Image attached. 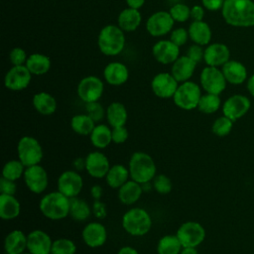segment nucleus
Wrapping results in <instances>:
<instances>
[{
    "label": "nucleus",
    "mask_w": 254,
    "mask_h": 254,
    "mask_svg": "<svg viewBox=\"0 0 254 254\" xmlns=\"http://www.w3.org/2000/svg\"><path fill=\"white\" fill-rule=\"evenodd\" d=\"M142 185V189H143V191H149L152 190L153 188V184H151V182H148V183H144V184H141Z\"/></svg>",
    "instance_id": "nucleus-59"
},
{
    "label": "nucleus",
    "mask_w": 254,
    "mask_h": 254,
    "mask_svg": "<svg viewBox=\"0 0 254 254\" xmlns=\"http://www.w3.org/2000/svg\"><path fill=\"white\" fill-rule=\"evenodd\" d=\"M92 212V208L89 204L82 198L78 196L70 198L69 205V216L76 221H84L86 220Z\"/></svg>",
    "instance_id": "nucleus-36"
},
{
    "label": "nucleus",
    "mask_w": 254,
    "mask_h": 254,
    "mask_svg": "<svg viewBox=\"0 0 254 254\" xmlns=\"http://www.w3.org/2000/svg\"><path fill=\"white\" fill-rule=\"evenodd\" d=\"M57 184L59 191L68 198H72L80 193L83 187V180L75 170H67L60 175Z\"/></svg>",
    "instance_id": "nucleus-12"
},
{
    "label": "nucleus",
    "mask_w": 254,
    "mask_h": 254,
    "mask_svg": "<svg viewBox=\"0 0 254 254\" xmlns=\"http://www.w3.org/2000/svg\"><path fill=\"white\" fill-rule=\"evenodd\" d=\"M247 90L254 97V74L247 79Z\"/></svg>",
    "instance_id": "nucleus-57"
},
{
    "label": "nucleus",
    "mask_w": 254,
    "mask_h": 254,
    "mask_svg": "<svg viewBox=\"0 0 254 254\" xmlns=\"http://www.w3.org/2000/svg\"><path fill=\"white\" fill-rule=\"evenodd\" d=\"M143 192L141 184L133 180H128L118 189V198L123 204L131 205L139 200Z\"/></svg>",
    "instance_id": "nucleus-25"
},
{
    "label": "nucleus",
    "mask_w": 254,
    "mask_h": 254,
    "mask_svg": "<svg viewBox=\"0 0 254 254\" xmlns=\"http://www.w3.org/2000/svg\"><path fill=\"white\" fill-rule=\"evenodd\" d=\"M85 110L86 114H88L95 123L100 122L103 119V117L106 116V110H104L103 106L98 101L86 103Z\"/></svg>",
    "instance_id": "nucleus-44"
},
{
    "label": "nucleus",
    "mask_w": 254,
    "mask_h": 254,
    "mask_svg": "<svg viewBox=\"0 0 254 254\" xmlns=\"http://www.w3.org/2000/svg\"><path fill=\"white\" fill-rule=\"evenodd\" d=\"M91 208H92V213L96 218L102 219L107 215L106 205L101 200H94Z\"/></svg>",
    "instance_id": "nucleus-50"
},
{
    "label": "nucleus",
    "mask_w": 254,
    "mask_h": 254,
    "mask_svg": "<svg viewBox=\"0 0 254 254\" xmlns=\"http://www.w3.org/2000/svg\"><path fill=\"white\" fill-rule=\"evenodd\" d=\"M178 86V80L169 72H160L156 74L151 81L152 91L160 98L173 97Z\"/></svg>",
    "instance_id": "nucleus-16"
},
{
    "label": "nucleus",
    "mask_w": 254,
    "mask_h": 254,
    "mask_svg": "<svg viewBox=\"0 0 254 254\" xmlns=\"http://www.w3.org/2000/svg\"><path fill=\"white\" fill-rule=\"evenodd\" d=\"M18 159L27 167L40 164L44 152L40 142L32 136H23L17 144Z\"/></svg>",
    "instance_id": "nucleus-7"
},
{
    "label": "nucleus",
    "mask_w": 254,
    "mask_h": 254,
    "mask_svg": "<svg viewBox=\"0 0 254 254\" xmlns=\"http://www.w3.org/2000/svg\"><path fill=\"white\" fill-rule=\"evenodd\" d=\"M72 166L74 168V170L76 172H82V171H85L86 169V161H85V158H76L73 160L72 162Z\"/></svg>",
    "instance_id": "nucleus-53"
},
{
    "label": "nucleus",
    "mask_w": 254,
    "mask_h": 254,
    "mask_svg": "<svg viewBox=\"0 0 254 254\" xmlns=\"http://www.w3.org/2000/svg\"><path fill=\"white\" fill-rule=\"evenodd\" d=\"M183 246L176 234H167L161 237L157 244L158 254H180Z\"/></svg>",
    "instance_id": "nucleus-37"
},
{
    "label": "nucleus",
    "mask_w": 254,
    "mask_h": 254,
    "mask_svg": "<svg viewBox=\"0 0 254 254\" xmlns=\"http://www.w3.org/2000/svg\"><path fill=\"white\" fill-rule=\"evenodd\" d=\"M220 105H221V100L219 95L212 94V93H205L201 95L197 105V109L201 113L212 114L220 108Z\"/></svg>",
    "instance_id": "nucleus-38"
},
{
    "label": "nucleus",
    "mask_w": 254,
    "mask_h": 254,
    "mask_svg": "<svg viewBox=\"0 0 254 254\" xmlns=\"http://www.w3.org/2000/svg\"><path fill=\"white\" fill-rule=\"evenodd\" d=\"M21 254H32V253H30V252L28 251V252H23V253H21Z\"/></svg>",
    "instance_id": "nucleus-60"
},
{
    "label": "nucleus",
    "mask_w": 254,
    "mask_h": 254,
    "mask_svg": "<svg viewBox=\"0 0 254 254\" xmlns=\"http://www.w3.org/2000/svg\"><path fill=\"white\" fill-rule=\"evenodd\" d=\"M21 204L12 194H0V217L3 220H12L19 216Z\"/></svg>",
    "instance_id": "nucleus-28"
},
{
    "label": "nucleus",
    "mask_w": 254,
    "mask_h": 254,
    "mask_svg": "<svg viewBox=\"0 0 254 254\" xmlns=\"http://www.w3.org/2000/svg\"><path fill=\"white\" fill-rule=\"evenodd\" d=\"M76 245L68 238H59L53 241L51 254H75Z\"/></svg>",
    "instance_id": "nucleus-41"
},
{
    "label": "nucleus",
    "mask_w": 254,
    "mask_h": 254,
    "mask_svg": "<svg viewBox=\"0 0 254 254\" xmlns=\"http://www.w3.org/2000/svg\"><path fill=\"white\" fill-rule=\"evenodd\" d=\"M128 169L131 180L144 184L153 181L156 176L157 167L153 158L145 152H135L131 155Z\"/></svg>",
    "instance_id": "nucleus-3"
},
{
    "label": "nucleus",
    "mask_w": 254,
    "mask_h": 254,
    "mask_svg": "<svg viewBox=\"0 0 254 254\" xmlns=\"http://www.w3.org/2000/svg\"><path fill=\"white\" fill-rule=\"evenodd\" d=\"M81 237L85 245L90 248H97L106 242L107 230L102 223L92 221L83 227Z\"/></svg>",
    "instance_id": "nucleus-17"
},
{
    "label": "nucleus",
    "mask_w": 254,
    "mask_h": 254,
    "mask_svg": "<svg viewBox=\"0 0 254 254\" xmlns=\"http://www.w3.org/2000/svg\"><path fill=\"white\" fill-rule=\"evenodd\" d=\"M202 6L209 11H218L222 9L224 0H201Z\"/></svg>",
    "instance_id": "nucleus-51"
},
{
    "label": "nucleus",
    "mask_w": 254,
    "mask_h": 254,
    "mask_svg": "<svg viewBox=\"0 0 254 254\" xmlns=\"http://www.w3.org/2000/svg\"><path fill=\"white\" fill-rule=\"evenodd\" d=\"M17 190V185L15 181H11L1 177L0 179V192L2 194H12L14 195Z\"/></svg>",
    "instance_id": "nucleus-48"
},
{
    "label": "nucleus",
    "mask_w": 254,
    "mask_h": 254,
    "mask_svg": "<svg viewBox=\"0 0 254 254\" xmlns=\"http://www.w3.org/2000/svg\"><path fill=\"white\" fill-rule=\"evenodd\" d=\"M232 127H233V121L228 117L222 115L220 117H217L213 121L211 125V131L214 135L218 137H224L231 132Z\"/></svg>",
    "instance_id": "nucleus-40"
},
{
    "label": "nucleus",
    "mask_w": 254,
    "mask_h": 254,
    "mask_svg": "<svg viewBox=\"0 0 254 254\" xmlns=\"http://www.w3.org/2000/svg\"><path fill=\"white\" fill-rule=\"evenodd\" d=\"M221 14L224 21L238 28L254 26V1L253 0H224Z\"/></svg>",
    "instance_id": "nucleus-1"
},
{
    "label": "nucleus",
    "mask_w": 254,
    "mask_h": 254,
    "mask_svg": "<svg viewBox=\"0 0 254 254\" xmlns=\"http://www.w3.org/2000/svg\"><path fill=\"white\" fill-rule=\"evenodd\" d=\"M69 205L70 198L59 190L45 194L39 202L42 214L51 220H61L68 216Z\"/></svg>",
    "instance_id": "nucleus-2"
},
{
    "label": "nucleus",
    "mask_w": 254,
    "mask_h": 254,
    "mask_svg": "<svg viewBox=\"0 0 254 254\" xmlns=\"http://www.w3.org/2000/svg\"><path fill=\"white\" fill-rule=\"evenodd\" d=\"M33 106L42 115H52L57 110V100L56 98L45 91L36 93L32 99Z\"/></svg>",
    "instance_id": "nucleus-29"
},
{
    "label": "nucleus",
    "mask_w": 254,
    "mask_h": 254,
    "mask_svg": "<svg viewBox=\"0 0 254 254\" xmlns=\"http://www.w3.org/2000/svg\"><path fill=\"white\" fill-rule=\"evenodd\" d=\"M174 23L175 20L171 16L170 12L158 11L148 18L146 22V29L151 36L161 37L173 31Z\"/></svg>",
    "instance_id": "nucleus-13"
},
{
    "label": "nucleus",
    "mask_w": 254,
    "mask_h": 254,
    "mask_svg": "<svg viewBox=\"0 0 254 254\" xmlns=\"http://www.w3.org/2000/svg\"><path fill=\"white\" fill-rule=\"evenodd\" d=\"M189 37V31H187L185 28H177L171 32L170 40L177 46L181 47L187 43Z\"/></svg>",
    "instance_id": "nucleus-45"
},
{
    "label": "nucleus",
    "mask_w": 254,
    "mask_h": 254,
    "mask_svg": "<svg viewBox=\"0 0 254 254\" xmlns=\"http://www.w3.org/2000/svg\"><path fill=\"white\" fill-rule=\"evenodd\" d=\"M130 178L129 169L122 164H115L110 167L105 176V181L108 187L112 189H119Z\"/></svg>",
    "instance_id": "nucleus-32"
},
{
    "label": "nucleus",
    "mask_w": 254,
    "mask_h": 254,
    "mask_svg": "<svg viewBox=\"0 0 254 254\" xmlns=\"http://www.w3.org/2000/svg\"><path fill=\"white\" fill-rule=\"evenodd\" d=\"M142 17L141 13L137 9L126 8L122 10L118 16L117 22L118 26L124 32H133L135 31L141 24Z\"/></svg>",
    "instance_id": "nucleus-30"
},
{
    "label": "nucleus",
    "mask_w": 254,
    "mask_h": 254,
    "mask_svg": "<svg viewBox=\"0 0 254 254\" xmlns=\"http://www.w3.org/2000/svg\"><path fill=\"white\" fill-rule=\"evenodd\" d=\"M103 193V190L99 185H94L90 189V194L94 200H100Z\"/></svg>",
    "instance_id": "nucleus-54"
},
{
    "label": "nucleus",
    "mask_w": 254,
    "mask_h": 254,
    "mask_svg": "<svg viewBox=\"0 0 254 254\" xmlns=\"http://www.w3.org/2000/svg\"><path fill=\"white\" fill-rule=\"evenodd\" d=\"M86 169L87 174L95 179L105 178L107 172L110 169V163L106 155L100 151L90 152L86 157Z\"/></svg>",
    "instance_id": "nucleus-18"
},
{
    "label": "nucleus",
    "mask_w": 254,
    "mask_h": 254,
    "mask_svg": "<svg viewBox=\"0 0 254 254\" xmlns=\"http://www.w3.org/2000/svg\"><path fill=\"white\" fill-rule=\"evenodd\" d=\"M122 227L131 236L146 235L152 227L150 213L142 207H132L122 216Z\"/></svg>",
    "instance_id": "nucleus-4"
},
{
    "label": "nucleus",
    "mask_w": 254,
    "mask_h": 254,
    "mask_svg": "<svg viewBox=\"0 0 254 254\" xmlns=\"http://www.w3.org/2000/svg\"><path fill=\"white\" fill-rule=\"evenodd\" d=\"M180 254H198L196 247H183Z\"/></svg>",
    "instance_id": "nucleus-58"
},
{
    "label": "nucleus",
    "mask_w": 254,
    "mask_h": 254,
    "mask_svg": "<svg viewBox=\"0 0 254 254\" xmlns=\"http://www.w3.org/2000/svg\"><path fill=\"white\" fill-rule=\"evenodd\" d=\"M9 59L13 65H23L26 64L28 57L26 55V52L22 48L17 47L11 50Z\"/></svg>",
    "instance_id": "nucleus-46"
},
{
    "label": "nucleus",
    "mask_w": 254,
    "mask_h": 254,
    "mask_svg": "<svg viewBox=\"0 0 254 254\" xmlns=\"http://www.w3.org/2000/svg\"><path fill=\"white\" fill-rule=\"evenodd\" d=\"M126 3L129 8L139 10L145 3V0H126Z\"/></svg>",
    "instance_id": "nucleus-55"
},
{
    "label": "nucleus",
    "mask_w": 254,
    "mask_h": 254,
    "mask_svg": "<svg viewBox=\"0 0 254 254\" xmlns=\"http://www.w3.org/2000/svg\"><path fill=\"white\" fill-rule=\"evenodd\" d=\"M5 254H8V253H5Z\"/></svg>",
    "instance_id": "nucleus-61"
},
{
    "label": "nucleus",
    "mask_w": 254,
    "mask_h": 254,
    "mask_svg": "<svg viewBox=\"0 0 254 254\" xmlns=\"http://www.w3.org/2000/svg\"><path fill=\"white\" fill-rule=\"evenodd\" d=\"M24 182L30 191L40 194L44 192L49 185L47 171L40 165L27 167L24 172Z\"/></svg>",
    "instance_id": "nucleus-11"
},
{
    "label": "nucleus",
    "mask_w": 254,
    "mask_h": 254,
    "mask_svg": "<svg viewBox=\"0 0 254 254\" xmlns=\"http://www.w3.org/2000/svg\"><path fill=\"white\" fill-rule=\"evenodd\" d=\"M26 167L23 165V163L17 159V160H10L5 163L2 169V177L11 181H17L21 179L24 176Z\"/></svg>",
    "instance_id": "nucleus-39"
},
{
    "label": "nucleus",
    "mask_w": 254,
    "mask_h": 254,
    "mask_svg": "<svg viewBox=\"0 0 254 254\" xmlns=\"http://www.w3.org/2000/svg\"><path fill=\"white\" fill-rule=\"evenodd\" d=\"M153 189L160 194H168L173 189L172 181L164 174L156 175L153 179Z\"/></svg>",
    "instance_id": "nucleus-42"
},
{
    "label": "nucleus",
    "mask_w": 254,
    "mask_h": 254,
    "mask_svg": "<svg viewBox=\"0 0 254 254\" xmlns=\"http://www.w3.org/2000/svg\"><path fill=\"white\" fill-rule=\"evenodd\" d=\"M104 91L103 81L94 75L83 77L77 84L78 97L85 103L98 101Z\"/></svg>",
    "instance_id": "nucleus-10"
},
{
    "label": "nucleus",
    "mask_w": 254,
    "mask_h": 254,
    "mask_svg": "<svg viewBox=\"0 0 254 254\" xmlns=\"http://www.w3.org/2000/svg\"><path fill=\"white\" fill-rule=\"evenodd\" d=\"M103 76L110 85H121L125 83L129 77L128 67L119 62L109 63L103 70Z\"/></svg>",
    "instance_id": "nucleus-23"
},
{
    "label": "nucleus",
    "mask_w": 254,
    "mask_h": 254,
    "mask_svg": "<svg viewBox=\"0 0 254 254\" xmlns=\"http://www.w3.org/2000/svg\"><path fill=\"white\" fill-rule=\"evenodd\" d=\"M221 67L226 81L231 84L238 85L247 79V69L245 65L238 61L229 60Z\"/></svg>",
    "instance_id": "nucleus-24"
},
{
    "label": "nucleus",
    "mask_w": 254,
    "mask_h": 254,
    "mask_svg": "<svg viewBox=\"0 0 254 254\" xmlns=\"http://www.w3.org/2000/svg\"><path fill=\"white\" fill-rule=\"evenodd\" d=\"M201 90L197 83L188 80L179 84L174 96V103L183 110H192L197 108L201 97Z\"/></svg>",
    "instance_id": "nucleus-6"
},
{
    "label": "nucleus",
    "mask_w": 254,
    "mask_h": 254,
    "mask_svg": "<svg viewBox=\"0 0 254 254\" xmlns=\"http://www.w3.org/2000/svg\"><path fill=\"white\" fill-rule=\"evenodd\" d=\"M27 249V235L19 229L9 232L4 239V250L8 254H21Z\"/></svg>",
    "instance_id": "nucleus-26"
},
{
    "label": "nucleus",
    "mask_w": 254,
    "mask_h": 254,
    "mask_svg": "<svg viewBox=\"0 0 254 254\" xmlns=\"http://www.w3.org/2000/svg\"><path fill=\"white\" fill-rule=\"evenodd\" d=\"M187 56L190 57L191 60H193L195 63L200 62L201 60H203V56H204V50L202 49V46L193 44L192 46H190L188 51H187Z\"/></svg>",
    "instance_id": "nucleus-49"
},
{
    "label": "nucleus",
    "mask_w": 254,
    "mask_h": 254,
    "mask_svg": "<svg viewBox=\"0 0 254 254\" xmlns=\"http://www.w3.org/2000/svg\"><path fill=\"white\" fill-rule=\"evenodd\" d=\"M250 99L242 94L229 96L222 104V113L233 122L243 117L250 109Z\"/></svg>",
    "instance_id": "nucleus-15"
},
{
    "label": "nucleus",
    "mask_w": 254,
    "mask_h": 254,
    "mask_svg": "<svg viewBox=\"0 0 254 254\" xmlns=\"http://www.w3.org/2000/svg\"><path fill=\"white\" fill-rule=\"evenodd\" d=\"M32 79V73L28 67L23 65H13L5 74L4 85L13 91H20L28 87Z\"/></svg>",
    "instance_id": "nucleus-14"
},
{
    "label": "nucleus",
    "mask_w": 254,
    "mask_h": 254,
    "mask_svg": "<svg viewBox=\"0 0 254 254\" xmlns=\"http://www.w3.org/2000/svg\"><path fill=\"white\" fill-rule=\"evenodd\" d=\"M230 51L228 47L221 43H213L207 45L204 49L203 61L206 65L209 66H222L225 63L229 61Z\"/></svg>",
    "instance_id": "nucleus-21"
},
{
    "label": "nucleus",
    "mask_w": 254,
    "mask_h": 254,
    "mask_svg": "<svg viewBox=\"0 0 254 254\" xmlns=\"http://www.w3.org/2000/svg\"><path fill=\"white\" fill-rule=\"evenodd\" d=\"M204 7L200 5H193L190 8V18L193 21H202L204 16Z\"/></svg>",
    "instance_id": "nucleus-52"
},
{
    "label": "nucleus",
    "mask_w": 254,
    "mask_h": 254,
    "mask_svg": "<svg viewBox=\"0 0 254 254\" xmlns=\"http://www.w3.org/2000/svg\"><path fill=\"white\" fill-rule=\"evenodd\" d=\"M197 63L190 57L181 56L172 64L171 73L178 80V82L188 81L193 74Z\"/></svg>",
    "instance_id": "nucleus-22"
},
{
    "label": "nucleus",
    "mask_w": 254,
    "mask_h": 254,
    "mask_svg": "<svg viewBox=\"0 0 254 254\" xmlns=\"http://www.w3.org/2000/svg\"><path fill=\"white\" fill-rule=\"evenodd\" d=\"M106 119L111 127L125 126L128 119V113L125 105L117 101L110 103L106 108Z\"/></svg>",
    "instance_id": "nucleus-31"
},
{
    "label": "nucleus",
    "mask_w": 254,
    "mask_h": 254,
    "mask_svg": "<svg viewBox=\"0 0 254 254\" xmlns=\"http://www.w3.org/2000/svg\"><path fill=\"white\" fill-rule=\"evenodd\" d=\"M111 135H112V142L115 144H122L127 141L129 133L125 126H118V127H112L111 129Z\"/></svg>",
    "instance_id": "nucleus-47"
},
{
    "label": "nucleus",
    "mask_w": 254,
    "mask_h": 254,
    "mask_svg": "<svg viewBox=\"0 0 254 254\" xmlns=\"http://www.w3.org/2000/svg\"><path fill=\"white\" fill-rule=\"evenodd\" d=\"M117 254H139V252L132 246H123L118 250Z\"/></svg>",
    "instance_id": "nucleus-56"
},
{
    "label": "nucleus",
    "mask_w": 254,
    "mask_h": 254,
    "mask_svg": "<svg viewBox=\"0 0 254 254\" xmlns=\"http://www.w3.org/2000/svg\"><path fill=\"white\" fill-rule=\"evenodd\" d=\"M176 235L183 247H197L205 238V229L196 221H186L179 226Z\"/></svg>",
    "instance_id": "nucleus-8"
},
{
    "label": "nucleus",
    "mask_w": 254,
    "mask_h": 254,
    "mask_svg": "<svg viewBox=\"0 0 254 254\" xmlns=\"http://www.w3.org/2000/svg\"><path fill=\"white\" fill-rule=\"evenodd\" d=\"M169 12L176 22H186L190 18V8L183 3L173 5Z\"/></svg>",
    "instance_id": "nucleus-43"
},
{
    "label": "nucleus",
    "mask_w": 254,
    "mask_h": 254,
    "mask_svg": "<svg viewBox=\"0 0 254 254\" xmlns=\"http://www.w3.org/2000/svg\"><path fill=\"white\" fill-rule=\"evenodd\" d=\"M53 240L50 235L40 229L27 234V250L32 254H51Z\"/></svg>",
    "instance_id": "nucleus-19"
},
{
    "label": "nucleus",
    "mask_w": 254,
    "mask_h": 254,
    "mask_svg": "<svg viewBox=\"0 0 254 254\" xmlns=\"http://www.w3.org/2000/svg\"><path fill=\"white\" fill-rule=\"evenodd\" d=\"M188 31L190 40L196 45L203 47L211 40V29L204 21H192Z\"/></svg>",
    "instance_id": "nucleus-27"
},
{
    "label": "nucleus",
    "mask_w": 254,
    "mask_h": 254,
    "mask_svg": "<svg viewBox=\"0 0 254 254\" xmlns=\"http://www.w3.org/2000/svg\"><path fill=\"white\" fill-rule=\"evenodd\" d=\"M200 85L206 93L219 95L226 87V79L221 69L215 66H205L199 76Z\"/></svg>",
    "instance_id": "nucleus-9"
},
{
    "label": "nucleus",
    "mask_w": 254,
    "mask_h": 254,
    "mask_svg": "<svg viewBox=\"0 0 254 254\" xmlns=\"http://www.w3.org/2000/svg\"><path fill=\"white\" fill-rule=\"evenodd\" d=\"M95 122L88 114H76L70 119V127L74 133L87 136L90 135L95 127Z\"/></svg>",
    "instance_id": "nucleus-35"
},
{
    "label": "nucleus",
    "mask_w": 254,
    "mask_h": 254,
    "mask_svg": "<svg viewBox=\"0 0 254 254\" xmlns=\"http://www.w3.org/2000/svg\"><path fill=\"white\" fill-rule=\"evenodd\" d=\"M89 137L92 146L97 149H105L112 142L111 129L105 124H96Z\"/></svg>",
    "instance_id": "nucleus-34"
},
{
    "label": "nucleus",
    "mask_w": 254,
    "mask_h": 254,
    "mask_svg": "<svg viewBox=\"0 0 254 254\" xmlns=\"http://www.w3.org/2000/svg\"><path fill=\"white\" fill-rule=\"evenodd\" d=\"M97 45L105 56H116L120 54L125 46L124 31L116 25H106L98 35Z\"/></svg>",
    "instance_id": "nucleus-5"
},
{
    "label": "nucleus",
    "mask_w": 254,
    "mask_h": 254,
    "mask_svg": "<svg viewBox=\"0 0 254 254\" xmlns=\"http://www.w3.org/2000/svg\"><path fill=\"white\" fill-rule=\"evenodd\" d=\"M152 54L160 64H173L180 57V47L171 40H162L153 46Z\"/></svg>",
    "instance_id": "nucleus-20"
},
{
    "label": "nucleus",
    "mask_w": 254,
    "mask_h": 254,
    "mask_svg": "<svg viewBox=\"0 0 254 254\" xmlns=\"http://www.w3.org/2000/svg\"><path fill=\"white\" fill-rule=\"evenodd\" d=\"M25 65L28 67L32 74L42 75L50 70L51 60L46 55L35 53L28 57Z\"/></svg>",
    "instance_id": "nucleus-33"
}]
</instances>
